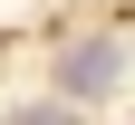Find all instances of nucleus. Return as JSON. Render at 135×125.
<instances>
[{"label":"nucleus","instance_id":"f257e3e1","mask_svg":"<svg viewBox=\"0 0 135 125\" xmlns=\"http://www.w3.org/2000/svg\"><path fill=\"white\" fill-rule=\"evenodd\" d=\"M48 87H58L68 106H106L116 87H126V39H68L58 58H48Z\"/></svg>","mask_w":135,"mask_h":125},{"label":"nucleus","instance_id":"f03ea898","mask_svg":"<svg viewBox=\"0 0 135 125\" xmlns=\"http://www.w3.org/2000/svg\"><path fill=\"white\" fill-rule=\"evenodd\" d=\"M10 125H68V96H48V106H20Z\"/></svg>","mask_w":135,"mask_h":125}]
</instances>
